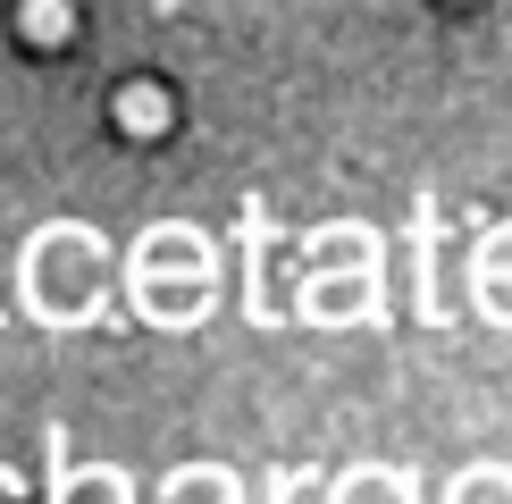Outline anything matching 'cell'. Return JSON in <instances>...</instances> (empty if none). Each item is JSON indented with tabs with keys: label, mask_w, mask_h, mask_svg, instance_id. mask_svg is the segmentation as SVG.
I'll return each instance as SVG.
<instances>
[{
	"label": "cell",
	"mask_w": 512,
	"mask_h": 504,
	"mask_svg": "<svg viewBox=\"0 0 512 504\" xmlns=\"http://www.w3.org/2000/svg\"><path fill=\"white\" fill-rule=\"evenodd\" d=\"M68 488H76V471H68V446L51 437V504H68Z\"/></svg>",
	"instance_id": "1"
}]
</instances>
